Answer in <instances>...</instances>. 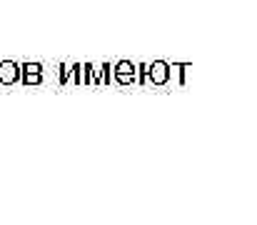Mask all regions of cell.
Returning a JSON list of instances; mask_svg holds the SVG:
<instances>
[{
	"label": "cell",
	"instance_id": "obj_2",
	"mask_svg": "<svg viewBox=\"0 0 257 225\" xmlns=\"http://www.w3.org/2000/svg\"><path fill=\"white\" fill-rule=\"evenodd\" d=\"M163 70H165V65H163V63H158V65H155V80H163V78H165Z\"/></svg>",
	"mask_w": 257,
	"mask_h": 225
},
{
	"label": "cell",
	"instance_id": "obj_1",
	"mask_svg": "<svg viewBox=\"0 0 257 225\" xmlns=\"http://www.w3.org/2000/svg\"><path fill=\"white\" fill-rule=\"evenodd\" d=\"M18 78V68L15 65H0V80L3 83H10Z\"/></svg>",
	"mask_w": 257,
	"mask_h": 225
}]
</instances>
